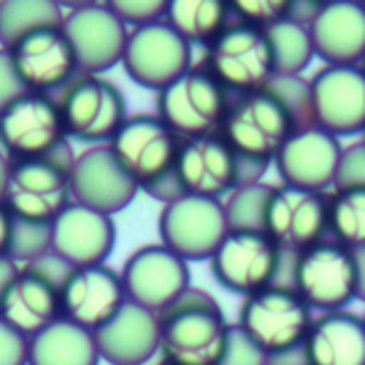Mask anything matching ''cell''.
Here are the masks:
<instances>
[{
    "mask_svg": "<svg viewBox=\"0 0 365 365\" xmlns=\"http://www.w3.org/2000/svg\"><path fill=\"white\" fill-rule=\"evenodd\" d=\"M364 9H365V2H364Z\"/></svg>",
    "mask_w": 365,
    "mask_h": 365,
    "instance_id": "50",
    "label": "cell"
},
{
    "mask_svg": "<svg viewBox=\"0 0 365 365\" xmlns=\"http://www.w3.org/2000/svg\"><path fill=\"white\" fill-rule=\"evenodd\" d=\"M327 201L329 197L325 192L289 184L272 186L265 205L263 233L282 255L295 257L323 242L327 233Z\"/></svg>",
    "mask_w": 365,
    "mask_h": 365,
    "instance_id": "14",
    "label": "cell"
},
{
    "mask_svg": "<svg viewBox=\"0 0 365 365\" xmlns=\"http://www.w3.org/2000/svg\"><path fill=\"white\" fill-rule=\"evenodd\" d=\"M9 171H11V158L0 150V203L4 197V188H6V180H9Z\"/></svg>",
    "mask_w": 365,
    "mask_h": 365,
    "instance_id": "46",
    "label": "cell"
},
{
    "mask_svg": "<svg viewBox=\"0 0 365 365\" xmlns=\"http://www.w3.org/2000/svg\"><path fill=\"white\" fill-rule=\"evenodd\" d=\"M51 252V225L13 218L9 259L15 265H28Z\"/></svg>",
    "mask_w": 365,
    "mask_h": 365,
    "instance_id": "35",
    "label": "cell"
},
{
    "mask_svg": "<svg viewBox=\"0 0 365 365\" xmlns=\"http://www.w3.org/2000/svg\"><path fill=\"white\" fill-rule=\"evenodd\" d=\"M201 66L235 96L265 90L276 77L267 32L242 21H231L205 47Z\"/></svg>",
    "mask_w": 365,
    "mask_h": 365,
    "instance_id": "7",
    "label": "cell"
},
{
    "mask_svg": "<svg viewBox=\"0 0 365 365\" xmlns=\"http://www.w3.org/2000/svg\"><path fill=\"white\" fill-rule=\"evenodd\" d=\"M265 32L269 38L276 75H302L317 58L308 26L284 19Z\"/></svg>",
    "mask_w": 365,
    "mask_h": 365,
    "instance_id": "32",
    "label": "cell"
},
{
    "mask_svg": "<svg viewBox=\"0 0 365 365\" xmlns=\"http://www.w3.org/2000/svg\"><path fill=\"white\" fill-rule=\"evenodd\" d=\"M365 188V141H357L342 150L338 180L334 188Z\"/></svg>",
    "mask_w": 365,
    "mask_h": 365,
    "instance_id": "39",
    "label": "cell"
},
{
    "mask_svg": "<svg viewBox=\"0 0 365 365\" xmlns=\"http://www.w3.org/2000/svg\"><path fill=\"white\" fill-rule=\"evenodd\" d=\"M192 45L160 19L133 30L128 28L120 64L137 86L160 92L192 66Z\"/></svg>",
    "mask_w": 365,
    "mask_h": 365,
    "instance_id": "13",
    "label": "cell"
},
{
    "mask_svg": "<svg viewBox=\"0 0 365 365\" xmlns=\"http://www.w3.org/2000/svg\"><path fill=\"white\" fill-rule=\"evenodd\" d=\"M314 312L284 284H272L244 297L237 327L267 355H282L304 346Z\"/></svg>",
    "mask_w": 365,
    "mask_h": 365,
    "instance_id": "4",
    "label": "cell"
},
{
    "mask_svg": "<svg viewBox=\"0 0 365 365\" xmlns=\"http://www.w3.org/2000/svg\"><path fill=\"white\" fill-rule=\"evenodd\" d=\"M28 365H101V355L92 331L60 319L30 338Z\"/></svg>",
    "mask_w": 365,
    "mask_h": 365,
    "instance_id": "28",
    "label": "cell"
},
{
    "mask_svg": "<svg viewBox=\"0 0 365 365\" xmlns=\"http://www.w3.org/2000/svg\"><path fill=\"white\" fill-rule=\"evenodd\" d=\"M156 365H167V364H163V361H158V364H156Z\"/></svg>",
    "mask_w": 365,
    "mask_h": 365,
    "instance_id": "48",
    "label": "cell"
},
{
    "mask_svg": "<svg viewBox=\"0 0 365 365\" xmlns=\"http://www.w3.org/2000/svg\"><path fill=\"white\" fill-rule=\"evenodd\" d=\"M173 169L184 195L222 201L237 188V154L220 133L184 139Z\"/></svg>",
    "mask_w": 365,
    "mask_h": 365,
    "instance_id": "22",
    "label": "cell"
},
{
    "mask_svg": "<svg viewBox=\"0 0 365 365\" xmlns=\"http://www.w3.org/2000/svg\"><path fill=\"white\" fill-rule=\"evenodd\" d=\"M364 321H365V317H364Z\"/></svg>",
    "mask_w": 365,
    "mask_h": 365,
    "instance_id": "51",
    "label": "cell"
},
{
    "mask_svg": "<svg viewBox=\"0 0 365 365\" xmlns=\"http://www.w3.org/2000/svg\"><path fill=\"white\" fill-rule=\"evenodd\" d=\"M120 276L128 302L156 314L173 306L192 287L188 263L160 242L133 250Z\"/></svg>",
    "mask_w": 365,
    "mask_h": 365,
    "instance_id": "16",
    "label": "cell"
},
{
    "mask_svg": "<svg viewBox=\"0 0 365 365\" xmlns=\"http://www.w3.org/2000/svg\"><path fill=\"white\" fill-rule=\"evenodd\" d=\"M269 192L272 186L265 182L235 188L222 201L229 231H263V218H265V205Z\"/></svg>",
    "mask_w": 365,
    "mask_h": 365,
    "instance_id": "33",
    "label": "cell"
},
{
    "mask_svg": "<svg viewBox=\"0 0 365 365\" xmlns=\"http://www.w3.org/2000/svg\"><path fill=\"white\" fill-rule=\"evenodd\" d=\"M327 231L334 242L351 248H365V188H334L327 201Z\"/></svg>",
    "mask_w": 365,
    "mask_h": 365,
    "instance_id": "31",
    "label": "cell"
},
{
    "mask_svg": "<svg viewBox=\"0 0 365 365\" xmlns=\"http://www.w3.org/2000/svg\"><path fill=\"white\" fill-rule=\"evenodd\" d=\"M364 141H365V128H364Z\"/></svg>",
    "mask_w": 365,
    "mask_h": 365,
    "instance_id": "49",
    "label": "cell"
},
{
    "mask_svg": "<svg viewBox=\"0 0 365 365\" xmlns=\"http://www.w3.org/2000/svg\"><path fill=\"white\" fill-rule=\"evenodd\" d=\"M321 4H323V2H306V0H302V2H291L289 19L310 28V24L314 21L317 13L321 11Z\"/></svg>",
    "mask_w": 365,
    "mask_h": 365,
    "instance_id": "42",
    "label": "cell"
},
{
    "mask_svg": "<svg viewBox=\"0 0 365 365\" xmlns=\"http://www.w3.org/2000/svg\"><path fill=\"white\" fill-rule=\"evenodd\" d=\"M107 145L143 190L173 171L182 139L156 113H135L124 120Z\"/></svg>",
    "mask_w": 365,
    "mask_h": 365,
    "instance_id": "11",
    "label": "cell"
},
{
    "mask_svg": "<svg viewBox=\"0 0 365 365\" xmlns=\"http://www.w3.org/2000/svg\"><path fill=\"white\" fill-rule=\"evenodd\" d=\"M62 30L73 47L79 73L103 75L122 62L128 28L109 2H81L64 11Z\"/></svg>",
    "mask_w": 365,
    "mask_h": 365,
    "instance_id": "15",
    "label": "cell"
},
{
    "mask_svg": "<svg viewBox=\"0 0 365 365\" xmlns=\"http://www.w3.org/2000/svg\"><path fill=\"white\" fill-rule=\"evenodd\" d=\"M308 365H365V321L351 310L325 312L312 321L304 342Z\"/></svg>",
    "mask_w": 365,
    "mask_h": 365,
    "instance_id": "27",
    "label": "cell"
},
{
    "mask_svg": "<svg viewBox=\"0 0 365 365\" xmlns=\"http://www.w3.org/2000/svg\"><path fill=\"white\" fill-rule=\"evenodd\" d=\"M113 216L68 203L51 222V252L71 267L107 263L115 248Z\"/></svg>",
    "mask_w": 365,
    "mask_h": 365,
    "instance_id": "23",
    "label": "cell"
},
{
    "mask_svg": "<svg viewBox=\"0 0 365 365\" xmlns=\"http://www.w3.org/2000/svg\"><path fill=\"white\" fill-rule=\"evenodd\" d=\"M0 150L11 160L53 156L73 165L75 154L56 96L26 92L0 111Z\"/></svg>",
    "mask_w": 365,
    "mask_h": 365,
    "instance_id": "3",
    "label": "cell"
},
{
    "mask_svg": "<svg viewBox=\"0 0 365 365\" xmlns=\"http://www.w3.org/2000/svg\"><path fill=\"white\" fill-rule=\"evenodd\" d=\"M11 233H13V216L0 203V259H9Z\"/></svg>",
    "mask_w": 365,
    "mask_h": 365,
    "instance_id": "43",
    "label": "cell"
},
{
    "mask_svg": "<svg viewBox=\"0 0 365 365\" xmlns=\"http://www.w3.org/2000/svg\"><path fill=\"white\" fill-rule=\"evenodd\" d=\"M287 255L263 231H229L210 259L216 282L242 297L282 282Z\"/></svg>",
    "mask_w": 365,
    "mask_h": 365,
    "instance_id": "9",
    "label": "cell"
},
{
    "mask_svg": "<svg viewBox=\"0 0 365 365\" xmlns=\"http://www.w3.org/2000/svg\"><path fill=\"white\" fill-rule=\"evenodd\" d=\"M342 150L338 137L319 126H308L287 139L274 163L282 184L325 192L336 186Z\"/></svg>",
    "mask_w": 365,
    "mask_h": 365,
    "instance_id": "21",
    "label": "cell"
},
{
    "mask_svg": "<svg viewBox=\"0 0 365 365\" xmlns=\"http://www.w3.org/2000/svg\"><path fill=\"white\" fill-rule=\"evenodd\" d=\"M218 365H267V355L237 325H231Z\"/></svg>",
    "mask_w": 365,
    "mask_h": 365,
    "instance_id": "38",
    "label": "cell"
},
{
    "mask_svg": "<svg viewBox=\"0 0 365 365\" xmlns=\"http://www.w3.org/2000/svg\"><path fill=\"white\" fill-rule=\"evenodd\" d=\"M101 361L107 365H148L158 355L160 317L133 302L94 331Z\"/></svg>",
    "mask_w": 365,
    "mask_h": 365,
    "instance_id": "25",
    "label": "cell"
},
{
    "mask_svg": "<svg viewBox=\"0 0 365 365\" xmlns=\"http://www.w3.org/2000/svg\"><path fill=\"white\" fill-rule=\"evenodd\" d=\"M17 269H19V265H15L11 259H0V302L4 297V291H6L9 282L17 274Z\"/></svg>",
    "mask_w": 365,
    "mask_h": 365,
    "instance_id": "44",
    "label": "cell"
},
{
    "mask_svg": "<svg viewBox=\"0 0 365 365\" xmlns=\"http://www.w3.org/2000/svg\"><path fill=\"white\" fill-rule=\"evenodd\" d=\"M68 141L107 145L128 118L120 88L103 75L79 73L56 96Z\"/></svg>",
    "mask_w": 365,
    "mask_h": 365,
    "instance_id": "6",
    "label": "cell"
},
{
    "mask_svg": "<svg viewBox=\"0 0 365 365\" xmlns=\"http://www.w3.org/2000/svg\"><path fill=\"white\" fill-rule=\"evenodd\" d=\"M169 0H111L109 6L130 30L165 19Z\"/></svg>",
    "mask_w": 365,
    "mask_h": 365,
    "instance_id": "37",
    "label": "cell"
},
{
    "mask_svg": "<svg viewBox=\"0 0 365 365\" xmlns=\"http://www.w3.org/2000/svg\"><path fill=\"white\" fill-rule=\"evenodd\" d=\"M64 9L51 0H0V47L9 49L26 34L62 26Z\"/></svg>",
    "mask_w": 365,
    "mask_h": 365,
    "instance_id": "30",
    "label": "cell"
},
{
    "mask_svg": "<svg viewBox=\"0 0 365 365\" xmlns=\"http://www.w3.org/2000/svg\"><path fill=\"white\" fill-rule=\"evenodd\" d=\"M0 319L28 340L62 319L60 287L32 265H19L0 302Z\"/></svg>",
    "mask_w": 365,
    "mask_h": 365,
    "instance_id": "24",
    "label": "cell"
},
{
    "mask_svg": "<svg viewBox=\"0 0 365 365\" xmlns=\"http://www.w3.org/2000/svg\"><path fill=\"white\" fill-rule=\"evenodd\" d=\"M13 66L28 92L56 96L79 66L62 26L38 28L9 47Z\"/></svg>",
    "mask_w": 365,
    "mask_h": 365,
    "instance_id": "18",
    "label": "cell"
},
{
    "mask_svg": "<svg viewBox=\"0 0 365 365\" xmlns=\"http://www.w3.org/2000/svg\"><path fill=\"white\" fill-rule=\"evenodd\" d=\"M295 126L282 103L265 88L231 98L220 137L240 158L274 163Z\"/></svg>",
    "mask_w": 365,
    "mask_h": 365,
    "instance_id": "8",
    "label": "cell"
},
{
    "mask_svg": "<svg viewBox=\"0 0 365 365\" xmlns=\"http://www.w3.org/2000/svg\"><path fill=\"white\" fill-rule=\"evenodd\" d=\"M165 21L192 47H207L231 24V9L220 0H169Z\"/></svg>",
    "mask_w": 365,
    "mask_h": 365,
    "instance_id": "29",
    "label": "cell"
},
{
    "mask_svg": "<svg viewBox=\"0 0 365 365\" xmlns=\"http://www.w3.org/2000/svg\"><path fill=\"white\" fill-rule=\"evenodd\" d=\"M289 287L312 312H338L359 297L355 250L338 242H319L291 259Z\"/></svg>",
    "mask_w": 365,
    "mask_h": 365,
    "instance_id": "2",
    "label": "cell"
},
{
    "mask_svg": "<svg viewBox=\"0 0 365 365\" xmlns=\"http://www.w3.org/2000/svg\"><path fill=\"white\" fill-rule=\"evenodd\" d=\"M231 17L235 21L248 24L259 30H269L276 24L289 19L291 2L287 0H240V2H229Z\"/></svg>",
    "mask_w": 365,
    "mask_h": 365,
    "instance_id": "36",
    "label": "cell"
},
{
    "mask_svg": "<svg viewBox=\"0 0 365 365\" xmlns=\"http://www.w3.org/2000/svg\"><path fill=\"white\" fill-rule=\"evenodd\" d=\"M357 259V280H359V299H365V248L355 250Z\"/></svg>",
    "mask_w": 365,
    "mask_h": 365,
    "instance_id": "45",
    "label": "cell"
},
{
    "mask_svg": "<svg viewBox=\"0 0 365 365\" xmlns=\"http://www.w3.org/2000/svg\"><path fill=\"white\" fill-rule=\"evenodd\" d=\"M267 90L282 103L295 130L317 126L314 109H312L310 79H304L302 75H276L269 81Z\"/></svg>",
    "mask_w": 365,
    "mask_h": 365,
    "instance_id": "34",
    "label": "cell"
},
{
    "mask_svg": "<svg viewBox=\"0 0 365 365\" xmlns=\"http://www.w3.org/2000/svg\"><path fill=\"white\" fill-rule=\"evenodd\" d=\"M314 124L334 137L365 128V75L359 66L325 64L310 79Z\"/></svg>",
    "mask_w": 365,
    "mask_h": 365,
    "instance_id": "19",
    "label": "cell"
},
{
    "mask_svg": "<svg viewBox=\"0 0 365 365\" xmlns=\"http://www.w3.org/2000/svg\"><path fill=\"white\" fill-rule=\"evenodd\" d=\"M359 68L364 71V75H365V53H364V58H361V62H359Z\"/></svg>",
    "mask_w": 365,
    "mask_h": 365,
    "instance_id": "47",
    "label": "cell"
},
{
    "mask_svg": "<svg viewBox=\"0 0 365 365\" xmlns=\"http://www.w3.org/2000/svg\"><path fill=\"white\" fill-rule=\"evenodd\" d=\"M68 171L71 165L53 156L11 160L2 205L17 220L51 225L73 203Z\"/></svg>",
    "mask_w": 365,
    "mask_h": 365,
    "instance_id": "10",
    "label": "cell"
},
{
    "mask_svg": "<svg viewBox=\"0 0 365 365\" xmlns=\"http://www.w3.org/2000/svg\"><path fill=\"white\" fill-rule=\"evenodd\" d=\"M314 56L331 66H359L365 53L364 2H323L310 24Z\"/></svg>",
    "mask_w": 365,
    "mask_h": 365,
    "instance_id": "26",
    "label": "cell"
},
{
    "mask_svg": "<svg viewBox=\"0 0 365 365\" xmlns=\"http://www.w3.org/2000/svg\"><path fill=\"white\" fill-rule=\"evenodd\" d=\"M158 317V355L163 364L218 365L227 346L231 325L210 293L190 287Z\"/></svg>",
    "mask_w": 365,
    "mask_h": 365,
    "instance_id": "1",
    "label": "cell"
},
{
    "mask_svg": "<svg viewBox=\"0 0 365 365\" xmlns=\"http://www.w3.org/2000/svg\"><path fill=\"white\" fill-rule=\"evenodd\" d=\"M126 302L122 276L107 263L73 267L60 284L62 319L92 334L109 323Z\"/></svg>",
    "mask_w": 365,
    "mask_h": 365,
    "instance_id": "17",
    "label": "cell"
},
{
    "mask_svg": "<svg viewBox=\"0 0 365 365\" xmlns=\"http://www.w3.org/2000/svg\"><path fill=\"white\" fill-rule=\"evenodd\" d=\"M229 103V92L203 66L192 64L156 92V115L182 141L197 139L220 133Z\"/></svg>",
    "mask_w": 365,
    "mask_h": 365,
    "instance_id": "5",
    "label": "cell"
},
{
    "mask_svg": "<svg viewBox=\"0 0 365 365\" xmlns=\"http://www.w3.org/2000/svg\"><path fill=\"white\" fill-rule=\"evenodd\" d=\"M68 178L75 203L109 216L126 210L141 192L109 145H92L77 154Z\"/></svg>",
    "mask_w": 365,
    "mask_h": 365,
    "instance_id": "20",
    "label": "cell"
},
{
    "mask_svg": "<svg viewBox=\"0 0 365 365\" xmlns=\"http://www.w3.org/2000/svg\"><path fill=\"white\" fill-rule=\"evenodd\" d=\"M227 233L225 205L218 199L184 195L163 205L158 216L160 244L186 263L210 261Z\"/></svg>",
    "mask_w": 365,
    "mask_h": 365,
    "instance_id": "12",
    "label": "cell"
},
{
    "mask_svg": "<svg viewBox=\"0 0 365 365\" xmlns=\"http://www.w3.org/2000/svg\"><path fill=\"white\" fill-rule=\"evenodd\" d=\"M30 340L0 319V365H28Z\"/></svg>",
    "mask_w": 365,
    "mask_h": 365,
    "instance_id": "40",
    "label": "cell"
},
{
    "mask_svg": "<svg viewBox=\"0 0 365 365\" xmlns=\"http://www.w3.org/2000/svg\"><path fill=\"white\" fill-rule=\"evenodd\" d=\"M28 90L13 66L9 49L0 47V111H4L13 101H17Z\"/></svg>",
    "mask_w": 365,
    "mask_h": 365,
    "instance_id": "41",
    "label": "cell"
}]
</instances>
